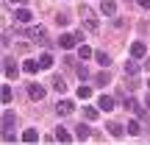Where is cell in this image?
Instances as JSON below:
<instances>
[{
    "label": "cell",
    "instance_id": "cell-1",
    "mask_svg": "<svg viewBox=\"0 0 150 145\" xmlns=\"http://www.w3.org/2000/svg\"><path fill=\"white\" fill-rule=\"evenodd\" d=\"M78 14H81V20H83V25L89 28V31H95V34H97V28H100V22H97L95 11H92L89 6H81V9H78Z\"/></svg>",
    "mask_w": 150,
    "mask_h": 145
},
{
    "label": "cell",
    "instance_id": "cell-2",
    "mask_svg": "<svg viewBox=\"0 0 150 145\" xmlns=\"http://www.w3.org/2000/svg\"><path fill=\"white\" fill-rule=\"evenodd\" d=\"M78 42H81V31H72V34H61V36H59V45H61L64 50H72Z\"/></svg>",
    "mask_w": 150,
    "mask_h": 145
},
{
    "label": "cell",
    "instance_id": "cell-3",
    "mask_svg": "<svg viewBox=\"0 0 150 145\" xmlns=\"http://www.w3.org/2000/svg\"><path fill=\"white\" fill-rule=\"evenodd\" d=\"M28 36H31V39H33V42H36V45H45V42H47V31H45L42 25H33Z\"/></svg>",
    "mask_w": 150,
    "mask_h": 145
},
{
    "label": "cell",
    "instance_id": "cell-4",
    "mask_svg": "<svg viewBox=\"0 0 150 145\" xmlns=\"http://www.w3.org/2000/svg\"><path fill=\"white\" fill-rule=\"evenodd\" d=\"M28 98H31V101H42L45 98V86L42 84H28Z\"/></svg>",
    "mask_w": 150,
    "mask_h": 145
},
{
    "label": "cell",
    "instance_id": "cell-5",
    "mask_svg": "<svg viewBox=\"0 0 150 145\" xmlns=\"http://www.w3.org/2000/svg\"><path fill=\"white\" fill-rule=\"evenodd\" d=\"M97 106H100L103 112H114V109H117V101H114L111 95H103L100 101H97Z\"/></svg>",
    "mask_w": 150,
    "mask_h": 145
},
{
    "label": "cell",
    "instance_id": "cell-6",
    "mask_svg": "<svg viewBox=\"0 0 150 145\" xmlns=\"http://www.w3.org/2000/svg\"><path fill=\"white\" fill-rule=\"evenodd\" d=\"M3 73H6V78H17V64H14V59H8V56L3 59Z\"/></svg>",
    "mask_w": 150,
    "mask_h": 145
},
{
    "label": "cell",
    "instance_id": "cell-7",
    "mask_svg": "<svg viewBox=\"0 0 150 145\" xmlns=\"http://www.w3.org/2000/svg\"><path fill=\"white\" fill-rule=\"evenodd\" d=\"M72 101H59L56 103V114H61V117H67V114H72Z\"/></svg>",
    "mask_w": 150,
    "mask_h": 145
},
{
    "label": "cell",
    "instance_id": "cell-8",
    "mask_svg": "<svg viewBox=\"0 0 150 145\" xmlns=\"http://www.w3.org/2000/svg\"><path fill=\"white\" fill-rule=\"evenodd\" d=\"M145 53H147L145 42H134L131 45V56H134V59H145Z\"/></svg>",
    "mask_w": 150,
    "mask_h": 145
},
{
    "label": "cell",
    "instance_id": "cell-9",
    "mask_svg": "<svg viewBox=\"0 0 150 145\" xmlns=\"http://www.w3.org/2000/svg\"><path fill=\"white\" fill-rule=\"evenodd\" d=\"M125 131H128V129H122V126H120L117 120H111V123H108V134H111V137H117V140L125 134Z\"/></svg>",
    "mask_w": 150,
    "mask_h": 145
},
{
    "label": "cell",
    "instance_id": "cell-10",
    "mask_svg": "<svg viewBox=\"0 0 150 145\" xmlns=\"http://www.w3.org/2000/svg\"><path fill=\"white\" fill-rule=\"evenodd\" d=\"M14 123H17V117H14V112H3V131H8V129H14Z\"/></svg>",
    "mask_w": 150,
    "mask_h": 145
},
{
    "label": "cell",
    "instance_id": "cell-11",
    "mask_svg": "<svg viewBox=\"0 0 150 145\" xmlns=\"http://www.w3.org/2000/svg\"><path fill=\"white\" fill-rule=\"evenodd\" d=\"M56 140H59V142H70V140H72V134L64 129V126H59V129H56Z\"/></svg>",
    "mask_w": 150,
    "mask_h": 145
},
{
    "label": "cell",
    "instance_id": "cell-12",
    "mask_svg": "<svg viewBox=\"0 0 150 145\" xmlns=\"http://www.w3.org/2000/svg\"><path fill=\"white\" fill-rule=\"evenodd\" d=\"M53 53H42V59H39V67H42V70H50V67H53Z\"/></svg>",
    "mask_w": 150,
    "mask_h": 145
},
{
    "label": "cell",
    "instance_id": "cell-13",
    "mask_svg": "<svg viewBox=\"0 0 150 145\" xmlns=\"http://www.w3.org/2000/svg\"><path fill=\"white\" fill-rule=\"evenodd\" d=\"M100 9H103V14H114V11H117V3H114V0H103Z\"/></svg>",
    "mask_w": 150,
    "mask_h": 145
},
{
    "label": "cell",
    "instance_id": "cell-14",
    "mask_svg": "<svg viewBox=\"0 0 150 145\" xmlns=\"http://www.w3.org/2000/svg\"><path fill=\"white\" fill-rule=\"evenodd\" d=\"M22 70H25L28 75H33V73H36V70H42V67H39V61H31V59H28V61H25V64H22Z\"/></svg>",
    "mask_w": 150,
    "mask_h": 145
},
{
    "label": "cell",
    "instance_id": "cell-15",
    "mask_svg": "<svg viewBox=\"0 0 150 145\" xmlns=\"http://www.w3.org/2000/svg\"><path fill=\"white\" fill-rule=\"evenodd\" d=\"M31 20H33V14L28 9H20V11H17V22H31Z\"/></svg>",
    "mask_w": 150,
    "mask_h": 145
},
{
    "label": "cell",
    "instance_id": "cell-16",
    "mask_svg": "<svg viewBox=\"0 0 150 145\" xmlns=\"http://www.w3.org/2000/svg\"><path fill=\"white\" fill-rule=\"evenodd\" d=\"M95 59H97V64H100V67H108V64H111L108 53H103V50H97V53H95Z\"/></svg>",
    "mask_w": 150,
    "mask_h": 145
},
{
    "label": "cell",
    "instance_id": "cell-17",
    "mask_svg": "<svg viewBox=\"0 0 150 145\" xmlns=\"http://www.w3.org/2000/svg\"><path fill=\"white\" fill-rule=\"evenodd\" d=\"M125 73H128V75H136V73H139V61H136V59L125 61Z\"/></svg>",
    "mask_w": 150,
    "mask_h": 145
},
{
    "label": "cell",
    "instance_id": "cell-18",
    "mask_svg": "<svg viewBox=\"0 0 150 145\" xmlns=\"http://www.w3.org/2000/svg\"><path fill=\"white\" fill-rule=\"evenodd\" d=\"M89 137H92V129L86 123H81L78 126V140H89Z\"/></svg>",
    "mask_w": 150,
    "mask_h": 145
},
{
    "label": "cell",
    "instance_id": "cell-19",
    "mask_svg": "<svg viewBox=\"0 0 150 145\" xmlns=\"http://www.w3.org/2000/svg\"><path fill=\"white\" fill-rule=\"evenodd\" d=\"M78 56H81V59H92V56H95V50H92L89 45H81V48H78Z\"/></svg>",
    "mask_w": 150,
    "mask_h": 145
},
{
    "label": "cell",
    "instance_id": "cell-20",
    "mask_svg": "<svg viewBox=\"0 0 150 145\" xmlns=\"http://www.w3.org/2000/svg\"><path fill=\"white\" fill-rule=\"evenodd\" d=\"M53 89H59V92H64V89H67V81L61 78V75H53Z\"/></svg>",
    "mask_w": 150,
    "mask_h": 145
},
{
    "label": "cell",
    "instance_id": "cell-21",
    "mask_svg": "<svg viewBox=\"0 0 150 145\" xmlns=\"http://www.w3.org/2000/svg\"><path fill=\"white\" fill-rule=\"evenodd\" d=\"M22 140H25V142H36V140H39L36 129H25V134H22Z\"/></svg>",
    "mask_w": 150,
    "mask_h": 145
},
{
    "label": "cell",
    "instance_id": "cell-22",
    "mask_svg": "<svg viewBox=\"0 0 150 145\" xmlns=\"http://www.w3.org/2000/svg\"><path fill=\"white\" fill-rule=\"evenodd\" d=\"M0 98H3V106H8V103H11V89H8L6 84H3V92H0Z\"/></svg>",
    "mask_w": 150,
    "mask_h": 145
},
{
    "label": "cell",
    "instance_id": "cell-23",
    "mask_svg": "<svg viewBox=\"0 0 150 145\" xmlns=\"http://www.w3.org/2000/svg\"><path fill=\"white\" fill-rule=\"evenodd\" d=\"M95 84H97V86H106V84H108V73H97V75H95Z\"/></svg>",
    "mask_w": 150,
    "mask_h": 145
},
{
    "label": "cell",
    "instance_id": "cell-24",
    "mask_svg": "<svg viewBox=\"0 0 150 145\" xmlns=\"http://www.w3.org/2000/svg\"><path fill=\"white\" fill-rule=\"evenodd\" d=\"M89 95H92V86H89V84L78 86V98H89Z\"/></svg>",
    "mask_w": 150,
    "mask_h": 145
},
{
    "label": "cell",
    "instance_id": "cell-25",
    "mask_svg": "<svg viewBox=\"0 0 150 145\" xmlns=\"http://www.w3.org/2000/svg\"><path fill=\"white\" fill-rule=\"evenodd\" d=\"M83 114H86V120H97V109H95V106H86Z\"/></svg>",
    "mask_w": 150,
    "mask_h": 145
},
{
    "label": "cell",
    "instance_id": "cell-26",
    "mask_svg": "<svg viewBox=\"0 0 150 145\" xmlns=\"http://www.w3.org/2000/svg\"><path fill=\"white\" fill-rule=\"evenodd\" d=\"M56 22H59V25H67V22H70V14H64V11H59V14H56Z\"/></svg>",
    "mask_w": 150,
    "mask_h": 145
},
{
    "label": "cell",
    "instance_id": "cell-27",
    "mask_svg": "<svg viewBox=\"0 0 150 145\" xmlns=\"http://www.w3.org/2000/svg\"><path fill=\"white\" fill-rule=\"evenodd\" d=\"M139 131H142V129H139V123L134 120V123L128 126V134H131V137H139Z\"/></svg>",
    "mask_w": 150,
    "mask_h": 145
},
{
    "label": "cell",
    "instance_id": "cell-28",
    "mask_svg": "<svg viewBox=\"0 0 150 145\" xmlns=\"http://www.w3.org/2000/svg\"><path fill=\"white\" fill-rule=\"evenodd\" d=\"M75 70H78V75H81V78H86V75H89V70H86V64H75Z\"/></svg>",
    "mask_w": 150,
    "mask_h": 145
},
{
    "label": "cell",
    "instance_id": "cell-29",
    "mask_svg": "<svg viewBox=\"0 0 150 145\" xmlns=\"http://www.w3.org/2000/svg\"><path fill=\"white\" fill-rule=\"evenodd\" d=\"M125 109H131V112H139V103H136V101H128V103H125Z\"/></svg>",
    "mask_w": 150,
    "mask_h": 145
},
{
    "label": "cell",
    "instance_id": "cell-30",
    "mask_svg": "<svg viewBox=\"0 0 150 145\" xmlns=\"http://www.w3.org/2000/svg\"><path fill=\"white\" fill-rule=\"evenodd\" d=\"M136 3H139L142 9H150V0H136Z\"/></svg>",
    "mask_w": 150,
    "mask_h": 145
},
{
    "label": "cell",
    "instance_id": "cell-31",
    "mask_svg": "<svg viewBox=\"0 0 150 145\" xmlns=\"http://www.w3.org/2000/svg\"><path fill=\"white\" fill-rule=\"evenodd\" d=\"M145 67H147V70H150V56H147V59H145Z\"/></svg>",
    "mask_w": 150,
    "mask_h": 145
},
{
    "label": "cell",
    "instance_id": "cell-32",
    "mask_svg": "<svg viewBox=\"0 0 150 145\" xmlns=\"http://www.w3.org/2000/svg\"><path fill=\"white\" fill-rule=\"evenodd\" d=\"M11 3H25V0H11Z\"/></svg>",
    "mask_w": 150,
    "mask_h": 145
},
{
    "label": "cell",
    "instance_id": "cell-33",
    "mask_svg": "<svg viewBox=\"0 0 150 145\" xmlns=\"http://www.w3.org/2000/svg\"><path fill=\"white\" fill-rule=\"evenodd\" d=\"M147 109H150V95H147Z\"/></svg>",
    "mask_w": 150,
    "mask_h": 145
},
{
    "label": "cell",
    "instance_id": "cell-34",
    "mask_svg": "<svg viewBox=\"0 0 150 145\" xmlns=\"http://www.w3.org/2000/svg\"><path fill=\"white\" fill-rule=\"evenodd\" d=\"M147 84H150V81H147Z\"/></svg>",
    "mask_w": 150,
    "mask_h": 145
}]
</instances>
